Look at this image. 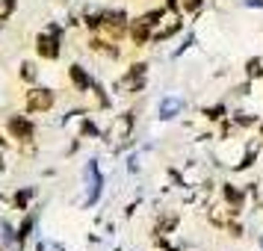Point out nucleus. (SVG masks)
I'll return each instance as SVG.
<instances>
[{"mask_svg":"<svg viewBox=\"0 0 263 251\" xmlns=\"http://www.w3.org/2000/svg\"><path fill=\"white\" fill-rule=\"evenodd\" d=\"M101 30H104V33H107V36L112 38V42H121V38L130 33V24H127L124 12H104Z\"/></svg>","mask_w":263,"mask_h":251,"instance_id":"f257e3e1","label":"nucleus"},{"mask_svg":"<svg viewBox=\"0 0 263 251\" xmlns=\"http://www.w3.org/2000/svg\"><path fill=\"white\" fill-rule=\"evenodd\" d=\"M53 92L50 89H27V98H24V104H27V112H48L50 107H53Z\"/></svg>","mask_w":263,"mask_h":251,"instance_id":"f03ea898","label":"nucleus"},{"mask_svg":"<svg viewBox=\"0 0 263 251\" xmlns=\"http://www.w3.org/2000/svg\"><path fill=\"white\" fill-rule=\"evenodd\" d=\"M6 130L12 133V139H21V142H30V139L36 136V127H33V121L24 119V115H12V119L6 121Z\"/></svg>","mask_w":263,"mask_h":251,"instance_id":"7ed1b4c3","label":"nucleus"},{"mask_svg":"<svg viewBox=\"0 0 263 251\" xmlns=\"http://www.w3.org/2000/svg\"><path fill=\"white\" fill-rule=\"evenodd\" d=\"M142 83H145V65L139 62V65H130V71L116 83V89H121V92H139Z\"/></svg>","mask_w":263,"mask_h":251,"instance_id":"20e7f679","label":"nucleus"},{"mask_svg":"<svg viewBox=\"0 0 263 251\" xmlns=\"http://www.w3.org/2000/svg\"><path fill=\"white\" fill-rule=\"evenodd\" d=\"M36 50H39L42 60H57V56H60V38H57V33L39 36L36 38Z\"/></svg>","mask_w":263,"mask_h":251,"instance_id":"39448f33","label":"nucleus"},{"mask_svg":"<svg viewBox=\"0 0 263 251\" xmlns=\"http://www.w3.org/2000/svg\"><path fill=\"white\" fill-rule=\"evenodd\" d=\"M222 195H225L231 213H239V210H242V204H246V192H242V189H237V186L225 183V186H222Z\"/></svg>","mask_w":263,"mask_h":251,"instance_id":"423d86ee","label":"nucleus"},{"mask_svg":"<svg viewBox=\"0 0 263 251\" xmlns=\"http://www.w3.org/2000/svg\"><path fill=\"white\" fill-rule=\"evenodd\" d=\"M130 38H133V45H139V48H142V45H148V42L154 38V33H151V27L145 24V21L136 18V21L130 24Z\"/></svg>","mask_w":263,"mask_h":251,"instance_id":"0eeeda50","label":"nucleus"},{"mask_svg":"<svg viewBox=\"0 0 263 251\" xmlns=\"http://www.w3.org/2000/svg\"><path fill=\"white\" fill-rule=\"evenodd\" d=\"M68 77H71V83H74L77 92H86V89L92 86V77L83 71V65H71V68H68Z\"/></svg>","mask_w":263,"mask_h":251,"instance_id":"6e6552de","label":"nucleus"},{"mask_svg":"<svg viewBox=\"0 0 263 251\" xmlns=\"http://www.w3.org/2000/svg\"><path fill=\"white\" fill-rule=\"evenodd\" d=\"M89 48L95 50V53L109 56V60H116V56H119V48H112V45H109V42H104V38H92V42H89Z\"/></svg>","mask_w":263,"mask_h":251,"instance_id":"1a4fd4ad","label":"nucleus"},{"mask_svg":"<svg viewBox=\"0 0 263 251\" xmlns=\"http://www.w3.org/2000/svg\"><path fill=\"white\" fill-rule=\"evenodd\" d=\"M246 74H249V80H257V77H263V60H260V56H254V60L246 62Z\"/></svg>","mask_w":263,"mask_h":251,"instance_id":"9d476101","label":"nucleus"},{"mask_svg":"<svg viewBox=\"0 0 263 251\" xmlns=\"http://www.w3.org/2000/svg\"><path fill=\"white\" fill-rule=\"evenodd\" d=\"M160 18H166V9H154V12L139 15V21H145L148 27H157V24H160Z\"/></svg>","mask_w":263,"mask_h":251,"instance_id":"9b49d317","label":"nucleus"},{"mask_svg":"<svg viewBox=\"0 0 263 251\" xmlns=\"http://www.w3.org/2000/svg\"><path fill=\"white\" fill-rule=\"evenodd\" d=\"M15 12V0H0V21H6Z\"/></svg>","mask_w":263,"mask_h":251,"instance_id":"f8f14e48","label":"nucleus"},{"mask_svg":"<svg viewBox=\"0 0 263 251\" xmlns=\"http://www.w3.org/2000/svg\"><path fill=\"white\" fill-rule=\"evenodd\" d=\"M21 77H24V80H33V77H36V65H33V62H24V65H21Z\"/></svg>","mask_w":263,"mask_h":251,"instance_id":"ddd939ff","label":"nucleus"},{"mask_svg":"<svg viewBox=\"0 0 263 251\" xmlns=\"http://www.w3.org/2000/svg\"><path fill=\"white\" fill-rule=\"evenodd\" d=\"M222 112H225V107H210V109H204V115L210 121H219L222 119Z\"/></svg>","mask_w":263,"mask_h":251,"instance_id":"4468645a","label":"nucleus"},{"mask_svg":"<svg viewBox=\"0 0 263 251\" xmlns=\"http://www.w3.org/2000/svg\"><path fill=\"white\" fill-rule=\"evenodd\" d=\"M30 227H33V216H27V219H24V225H21V230H18V242H21V239H27Z\"/></svg>","mask_w":263,"mask_h":251,"instance_id":"2eb2a0df","label":"nucleus"},{"mask_svg":"<svg viewBox=\"0 0 263 251\" xmlns=\"http://www.w3.org/2000/svg\"><path fill=\"white\" fill-rule=\"evenodd\" d=\"M178 109V101H168V104H163V119H172V112Z\"/></svg>","mask_w":263,"mask_h":251,"instance_id":"dca6fc26","label":"nucleus"},{"mask_svg":"<svg viewBox=\"0 0 263 251\" xmlns=\"http://www.w3.org/2000/svg\"><path fill=\"white\" fill-rule=\"evenodd\" d=\"M27 198H30V192H18L15 195V207H27Z\"/></svg>","mask_w":263,"mask_h":251,"instance_id":"f3484780","label":"nucleus"},{"mask_svg":"<svg viewBox=\"0 0 263 251\" xmlns=\"http://www.w3.org/2000/svg\"><path fill=\"white\" fill-rule=\"evenodd\" d=\"M251 163H254V151H249V157H246V160H242V163H239L237 168H239V171H242V168H249Z\"/></svg>","mask_w":263,"mask_h":251,"instance_id":"a211bd4d","label":"nucleus"},{"mask_svg":"<svg viewBox=\"0 0 263 251\" xmlns=\"http://www.w3.org/2000/svg\"><path fill=\"white\" fill-rule=\"evenodd\" d=\"M242 3H249V6H263V0H242Z\"/></svg>","mask_w":263,"mask_h":251,"instance_id":"6ab92c4d","label":"nucleus"},{"mask_svg":"<svg viewBox=\"0 0 263 251\" xmlns=\"http://www.w3.org/2000/svg\"><path fill=\"white\" fill-rule=\"evenodd\" d=\"M260 136H263V124H260Z\"/></svg>","mask_w":263,"mask_h":251,"instance_id":"aec40b11","label":"nucleus"},{"mask_svg":"<svg viewBox=\"0 0 263 251\" xmlns=\"http://www.w3.org/2000/svg\"><path fill=\"white\" fill-rule=\"evenodd\" d=\"M0 168H3V163H0Z\"/></svg>","mask_w":263,"mask_h":251,"instance_id":"412c9836","label":"nucleus"}]
</instances>
